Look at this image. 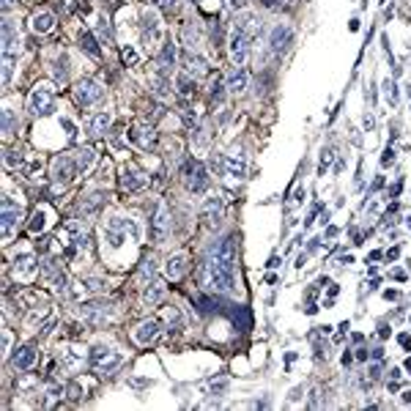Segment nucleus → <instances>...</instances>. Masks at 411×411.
<instances>
[{"mask_svg":"<svg viewBox=\"0 0 411 411\" xmlns=\"http://www.w3.org/2000/svg\"><path fill=\"white\" fill-rule=\"evenodd\" d=\"M209 261H220V263H233L236 266V236L228 233V236L217 239L209 247Z\"/></svg>","mask_w":411,"mask_h":411,"instance_id":"nucleus-4","label":"nucleus"},{"mask_svg":"<svg viewBox=\"0 0 411 411\" xmlns=\"http://www.w3.org/2000/svg\"><path fill=\"white\" fill-rule=\"evenodd\" d=\"M102 291H104V280L99 277H88L82 283V293H102Z\"/></svg>","mask_w":411,"mask_h":411,"instance_id":"nucleus-36","label":"nucleus"},{"mask_svg":"<svg viewBox=\"0 0 411 411\" xmlns=\"http://www.w3.org/2000/svg\"><path fill=\"white\" fill-rule=\"evenodd\" d=\"M400 375H403L400 367H392V370H389V378H392V381H400Z\"/></svg>","mask_w":411,"mask_h":411,"instance_id":"nucleus-52","label":"nucleus"},{"mask_svg":"<svg viewBox=\"0 0 411 411\" xmlns=\"http://www.w3.org/2000/svg\"><path fill=\"white\" fill-rule=\"evenodd\" d=\"M186 186H189L195 195H200V192L209 189V170H206L200 162L186 164Z\"/></svg>","mask_w":411,"mask_h":411,"instance_id":"nucleus-10","label":"nucleus"},{"mask_svg":"<svg viewBox=\"0 0 411 411\" xmlns=\"http://www.w3.org/2000/svg\"><path fill=\"white\" fill-rule=\"evenodd\" d=\"M340 263H354V255H340Z\"/></svg>","mask_w":411,"mask_h":411,"instance_id":"nucleus-58","label":"nucleus"},{"mask_svg":"<svg viewBox=\"0 0 411 411\" xmlns=\"http://www.w3.org/2000/svg\"><path fill=\"white\" fill-rule=\"evenodd\" d=\"M236 31H242L244 36H250V39H255L258 33H261V28H263V20L258 14H252V11H244V14H239L236 17Z\"/></svg>","mask_w":411,"mask_h":411,"instance_id":"nucleus-17","label":"nucleus"},{"mask_svg":"<svg viewBox=\"0 0 411 411\" xmlns=\"http://www.w3.org/2000/svg\"><path fill=\"white\" fill-rule=\"evenodd\" d=\"M225 173L231 175V178H244L247 175V159H244V154H228L225 156Z\"/></svg>","mask_w":411,"mask_h":411,"instance_id":"nucleus-23","label":"nucleus"},{"mask_svg":"<svg viewBox=\"0 0 411 411\" xmlns=\"http://www.w3.org/2000/svg\"><path fill=\"white\" fill-rule=\"evenodd\" d=\"M102 96H104V88L99 85L96 80H80L77 82V88H74V99H77V104L80 107H93L96 102H102Z\"/></svg>","mask_w":411,"mask_h":411,"instance_id":"nucleus-5","label":"nucleus"},{"mask_svg":"<svg viewBox=\"0 0 411 411\" xmlns=\"http://www.w3.org/2000/svg\"><path fill=\"white\" fill-rule=\"evenodd\" d=\"M96 31H99V39H102L104 44H110V41H113V33H110V20H107V17H99Z\"/></svg>","mask_w":411,"mask_h":411,"instance_id":"nucleus-37","label":"nucleus"},{"mask_svg":"<svg viewBox=\"0 0 411 411\" xmlns=\"http://www.w3.org/2000/svg\"><path fill=\"white\" fill-rule=\"evenodd\" d=\"M378 378H381V367L373 365V367H370V381H378Z\"/></svg>","mask_w":411,"mask_h":411,"instance_id":"nucleus-51","label":"nucleus"},{"mask_svg":"<svg viewBox=\"0 0 411 411\" xmlns=\"http://www.w3.org/2000/svg\"><path fill=\"white\" fill-rule=\"evenodd\" d=\"M145 184H148V178H145L143 173H123L121 175V186H123V189H129V192L143 189Z\"/></svg>","mask_w":411,"mask_h":411,"instance_id":"nucleus-31","label":"nucleus"},{"mask_svg":"<svg viewBox=\"0 0 411 411\" xmlns=\"http://www.w3.org/2000/svg\"><path fill=\"white\" fill-rule=\"evenodd\" d=\"M123 356L118 351H113L110 345H93L91 351V365L96 370H102V373H113L115 367H121Z\"/></svg>","mask_w":411,"mask_h":411,"instance_id":"nucleus-3","label":"nucleus"},{"mask_svg":"<svg viewBox=\"0 0 411 411\" xmlns=\"http://www.w3.org/2000/svg\"><path fill=\"white\" fill-rule=\"evenodd\" d=\"M0 225H3V239L9 242L11 236L17 233V225H20V220H22V206L20 203H14L9 195L3 197V214H0Z\"/></svg>","mask_w":411,"mask_h":411,"instance_id":"nucleus-6","label":"nucleus"},{"mask_svg":"<svg viewBox=\"0 0 411 411\" xmlns=\"http://www.w3.org/2000/svg\"><path fill=\"white\" fill-rule=\"evenodd\" d=\"M263 6H266V9H280L283 0H263Z\"/></svg>","mask_w":411,"mask_h":411,"instance_id":"nucleus-53","label":"nucleus"},{"mask_svg":"<svg viewBox=\"0 0 411 411\" xmlns=\"http://www.w3.org/2000/svg\"><path fill=\"white\" fill-rule=\"evenodd\" d=\"M329 159H332V151H324V156H321V173H324V170H326Z\"/></svg>","mask_w":411,"mask_h":411,"instance_id":"nucleus-50","label":"nucleus"},{"mask_svg":"<svg viewBox=\"0 0 411 411\" xmlns=\"http://www.w3.org/2000/svg\"><path fill=\"white\" fill-rule=\"evenodd\" d=\"M36 345H22L20 351L14 354V367L17 370H31L33 362H36Z\"/></svg>","mask_w":411,"mask_h":411,"instance_id":"nucleus-24","label":"nucleus"},{"mask_svg":"<svg viewBox=\"0 0 411 411\" xmlns=\"http://www.w3.org/2000/svg\"><path fill=\"white\" fill-rule=\"evenodd\" d=\"M293 41V31L288 25H274L272 33H269V47H272V52H285L288 44Z\"/></svg>","mask_w":411,"mask_h":411,"instance_id":"nucleus-18","label":"nucleus"},{"mask_svg":"<svg viewBox=\"0 0 411 411\" xmlns=\"http://www.w3.org/2000/svg\"><path fill=\"white\" fill-rule=\"evenodd\" d=\"M403 403H411V389L403 392Z\"/></svg>","mask_w":411,"mask_h":411,"instance_id":"nucleus-60","label":"nucleus"},{"mask_svg":"<svg viewBox=\"0 0 411 411\" xmlns=\"http://www.w3.org/2000/svg\"><path fill=\"white\" fill-rule=\"evenodd\" d=\"M175 88H178L181 96H189V93H195V77H189L186 72H181L178 77H175Z\"/></svg>","mask_w":411,"mask_h":411,"instance_id":"nucleus-34","label":"nucleus"},{"mask_svg":"<svg viewBox=\"0 0 411 411\" xmlns=\"http://www.w3.org/2000/svg\"><path fill=\"white\" fill-rule=\"evenodd\" d=\"M159 321H140L137 326H134V343L137 345H148V343H154L156 340V334H159Z\"/></svg>","mask_w":411,"mask_h":411,"instance_id":"nucleus-19","label":"nucleus"},{"mask_svg":"<svg viewBox=\"0 0 411 411\" xmlns=\"http://www.w3.org/2000/svg\"><path fill=\"white\" fill-rule=\"evenodd\" d=\"M250 36H244L242 31H236L233 28V33H231V61L236 63V66H244L247 63V58H250Z\"/></svg>","mask_w":411,"mask_h":411,"instance_id":"nucleus-11","label":"nucleus"},{"mask_svg":"<svg viewBox=\"0 0 411 411\" xmlns=\"http://www.w3.org/2000/svg\"><path fill=\"white\" fill-rule=\"evenodd\" d=\"M392 162H395V151L386 148V151H384V156H381V164H384V167H389Z\"/></svg>","mask_w":411,"mask_h":411,"instance_id":"nucleus-47","label":"nucleus"},{"mask_svg":"<svg viewBox=\"0 0 411 411\" xmlns=\"http://www.w3.org/2000/svg\"><path fill=\"white\" fill-rule=\"evenodd\" d=\"M140 25H143V41H145V47L156 44V41L162 39V28H159V17H156V11L145 9L143 14H140Z\"/></svg>","mask_w":411,"mask_h":411,"instance_id":"nucleus-12","label":"nucleus"},{"mask_svg":"<svg viewBox=\"0 0 411 411\" xmlns=\"http://www.w3.org/2000/svg\"><path fill=\"white\" fill-rule=\"evenodd\" d=\"M11 272H14V280H17V283H31V280L39 274V261L31 255V252H25V255L14 258V266H11Z\"/></svg>","mask_w":411,"mask_h":411,"instance_id":"nucleus-7","label":"nucleus"},{"mask_svg":"<svg viewBox=\"0 0 411 411\" xmlns=\"http://www.w3.org/2000/svg\"><path fill=\"white\" fill-rule=\"evenodd\" d=\"M247 69L244 66H233L231 72H228V77H225V88L231 93H244L247 91Z\"/></svg>","mask_w":411,"mask_h":411,"instance_id":"nucleus-21","label":"nucleus"},{"mask_svg":"<svg viewBox=\"0 0 411 411\" xmlns=\"http://www.w3.org/2000/svg\"><path fill=\"white\" fill-rule=\"evenodd\" d=\"M197 41H200V33H197V28H195V25H186V28H184V44L189 47V50H195Z\"/></svg>","mask_w":411,"mask_h":411,"instance_id":"nucleus-38","label":"nucleus"},{"mask_svg":"<svg viewBox=\"0 0 411 411\" xmlns=\"http://www.w3.org/2000/svg\"><path fill=\"white\" fill-rule=\"evenodd\" d=\"M28 110H31L36 118H44V115H52V110H55V93H52V88L47 85V82H41L31 91V96H28Z\"/></svg>","mask_w":411,"mask_h":411,"instance_id":"nucleus-2","label":"nucleus"},{"mask_svg":"<svg viewBox=\"0 0 411 411\" xmlns=\"http://www.w3.org/2000/svg\"><path fill=\"white\" fill-rule=\"evenodd\" d=\"M164 299V285L159 283V280H151L148 285H145V291H143V302L148 304V307H156Z\"/></svg>","mask_w":411,"mask_h":411,"instance_id":"nucleus-25","label":"nucleus"},{"mask_svg":"<svg viewBox=\"0 0 411 411\" xmlns=\"http://www.w3.org/2000/svg\"><path fill=\"white\" fill-rule=\"evenodd\" d=\"M184 72L189 74V77H195V80H200L209 74V61H206L203 55H197L195 50H189L184 55Z\"/></svg>","mask_w":411,"mask_h":411,"instance_id":"nucleus-16","label":"nucleus"},{"mask_svg":"<svg viewBox=\"0 0 411 411\" xmlns=\"http://www.w3.org/2000/svg\"><path fill=\"white\" fill-rule=\"evenodd\" d=\"M310 406H313V408H318V406H321V400H318V392H310Z\"/></svg>","mask_w":411,"mask_h":411,"instance_id":"nucleus-54","label":"nucleus"},{"mask_svg":"<svg viewBox=\"0 0 411 411\" xmlns=\"http://www.w3.org/2000/svg\"><path fill=\"white\" fill-rule=\"evenodd\" d=\"M11 6H14V0H3V11H11Z\"/></svg>","mask_w":411,"mask_h":411,"instance_id":"nucleus-59","label":"nucleus"},{"mask_svg":"<svg viewBox=\"0 0 411 411\" xmlns=\"http://www.w3.org/2000/svg\"><path fill=\"white\" fill-rule=\"evenodd\" d=\"M104 200H107V195H104V192H91V195H85L80 200V206H77L80 217H82V220H88V217L99 214V209L104 206Z\"/></svg>","mask_w":411,"mask_h":411,"instance_id":"nucleus-20","label":"nucleus"},{"mask_svg":"<svg viewBox=\"0 0 411 411\" xmlns=\"http://www.w3.org/2000/svg\"><path fill=\"white\" fill-rule=\"evenodd\" d=\"M225 389H228V378H220L211 384V392H214V395H220V392H225Z\"/></svg>","mask_w":411,"mask_h":411,"instance_id":"nucleus-46","label":"nucleus"},{"mask_svg":"<svg viewBox=\"0 0 411 411\" xmlns=\"http://www.w3.org/2000/svg\"><path fill=\"white\" fill-rule=\"evenodd\" d=\"M31 25H33L36 33H50L52 28H55V17H52L50 11H41V14H33Z\"/></svg>","mask_w":411,"mask_h":411,"instance_id":"nucleus-29","label":"nucleus"},{"mask_svg":"<svg viewBox=\"0 0 411 411\" xmlns=\"http://www.w3.org/2000/svg\"><path fill=\"white\" fill-rule=\"evenodd\" d=\"M110 123H113V115L110 113H96L91 121H88V132H91L93 137H102V134L110 129Z\"/></svg>","mask_w":411,"mask_h":411,"instance_id":"nucleus-26","label":"nucleus"},{"mask_svg":"<svg viewBox=\"0 0 411 411\" xmlns=\"http://www.w3.org/2000/svg\"><path fill=\"white\" fill-rule=\"evenodd\" d=\"M77 41H80V50H85L91 58L102 55V47H99V41H96V36H93L91 31H82L80 36H77Z\"/></svg>","mask_w":411,"mask_h":411,"instance_id":"nucleus-28","label":"nucleus"},{"mask_svg":"<svg viewBox=\"0 0 411 411\" xmlns=\"http://www.w3.org/2000/svg\"><path fill=\"white\" fill-rule=\"evenodd\" d=\"M52 74H55L58 82H66L69 80V58L66 55H61V58H55V61H52Z\"/></svg>","mask_w":411,"mask_h":411,"instance_id":"nucleus-33","label":"nucleus"},{"mask_svg":"<svg viewBox=\"0 0 411 411\" xmlns=\"http://www.w3.org/2000/svg\"><path fill=\"white\" fill-rule=\"evenodd\" d=\"M206 272V285L214 293H233L236 291V266L233 263H220V261H209L203 263Z\"/></svg>","mask_w":411,"mask_h":411,"instance_id":"nucleus-1","label":"nucleus"},{"mask_svg":"<svg viewBox=\"0 0 411 411\" xmlns=\"http://www.w3.org/2000/svg\"><path fill=\"white\" fill-rule=\"evenodd\" d=\"M47 222H50V209L47 206H39L36 211H33V217H31V222H28V228H31L33 233H41L47 228Z\"/></svg>","mask_w":411,"mask_h":411,"instance_id":"nucleus-30","label":"nucleus"},{"mask_svg":"<svg viewBox=\"0 0 411 411\" xmlns=\"http://www.w3.org/2000/svg\"><path fill=\"white\" fill-rule=\"evenodd\" d=\"M356 359L365 362V359H367V348H359V351H356Z\"/></svg>","mask_w":411,"mask_h":411,"instance_id":"nucleus-57","label":"nucleus"},{"mask_svg":"<svg viewBox=\"0 0 411 411\" xmlns=\"http://www.w3.org/2000/svg\"><path fill=\"white\" fill-rule=\"evenodd\" d=\"M186 269H189V258L186 255H173L167 263H164V274H167V280H181L186 274Z\"/></svg>","mask_w":411,"mask_h":411,"instance_id":"nucleus-22","label":"nucleus"},{"mask_svg":"<svg viewBox=\"0 0 411 411\" xmlns=\"http://www.w3.org/2000/svg\"><path fill=\"white\" fill-rule=\"evenodd\" d=\"M0 118H3V134H6V137L17 132V126H20V121L14 118V110H11V107H3V113H0Z\"/></svg>","mask_w":411,"mask_h":411,"instance_id":"nucleus-35","label":"nucleus"},{"mask_svg":"<svg viewBox=\"0 0 411 411\" xmlns=\"http://www.w3.org/2000/svg\"><path fill=\"white\" fill-rule=\"evenodd\" d=\"M397 255H400V250H397V247H392V250L389 252H386V258H389V261H395V258Z\"/></svg>","mask_w":411,"mask_h":411,"instance_id":"nucleus-56","label":"nucleus"},{"mask_svg":"<svg viewBox=\"0 0 411 411\" xmlns=\"http://www.w3.org/2000/svg\"><path fill=\"white\" fill-rule=\"evenodd\" d=\"M156 6H159L162 11H175V6H178V0H154Z\"/></svg>","mask_w":411,"mask_h":411,"instance_id":"nucleus-45","label":"nucleus"},{"mask_svg":"<svg viewBox=\"0 0 411 411\" xmlns=\"http://www.w3.org/2000/svg\"><path fill=\"white\" fill-rule=\"evenodd\" d=\"M173 63H175V44H173V39H164L162 50H159V69H162V74L167 72V69H173Z\"/></svg>","mask_w":411,"mask_h":411,"instance_id":"nucleus-27","label":"nucleus"},{"mask_svg":"<svg viewBox=\"0 0 411 411\" xmlns=\"http://www.w3.org/2000/svg\"><path fill=\"white\" fill-rule=\"evenodd\" d=\"M82 318L85 321H91L93 326H102V324H107L110 318H113V313H110V307L107 304H96V302H91V304H82Z\"/></svg>","mask_w":411,"mask_h":411,"instance_id":"nucleus-15","label":"nucleus"},{"mask_svg":"<svg viewBox=\"0 0 411 411\" xmlns=\"http://www.w3.org/2000/svg\"><path fill=\"white\" fill-rule=\"evenodd\" d=\"M121 58H123V63H126V66H137L140 52L134 50V47H123V50H121Z\"/></svg>","mask_w":411,"mask_h":411,"instance_id":"nucleus-39","label":"nucleus"},{"mask_svg":"<svg viewBox=\"0 0 411 411\" xmlns=\"http://www.w3.org/2000/svg\"><path fill=\"white\" fill-rule=\"evenodd\" d=\"M74 162H77V170L88 173V170L93 167V162H96V151H93V148H77V156H74Z\"/></svg>","mask_w":411,"mask_h":411,"instance_id":"nucleus-32","label":"nucleus"},{"mask_svg":"<svg viewBox=\"0 0 411 411\" xmlns=\"http://www.w3.org/2000/svg\"><path fill=\"white\" fill-rule=\"evenodd\" d=\"M151 91L156 93V96H167V82H164L162 74H156V77H151Z\"/></svg>","mask_w":411,"mask_h":411,"instance_id":"nucleus-41","label":"nucleus"},{"mask_svg":"<svg viewBox=\"0 0 411 411\" xmlns=\"http://www.w3.org/2000/svg\"><path fill=\"white\" fill-rule=\"evenodd\" d=\"M61 123H63V129H66V134H69V137H74V134H77V132H74V123L69 121V118H61Z\"/></svg>","mask_w":411,"mask_h":411,"instance_id":"nucleus-48","label":"nucleus"},{"mask_svg":"<svg viewBox=\"0 0 411 411\" xmlns=\"http://www.w3.org/2000/svg\"><path fill=\"white\" fill-rule=\"evenodd\" d=\"M129 137H132V143L137 145V148H143V151H151L154 143H156V132L151 126H145V123H134L132 132H129Z\"/></svg>","mask_w":411,"mask_h":411,"instance_id":"nucleus-14","label":"nucleus"},{"mask_svg":"<svg viewBox=\"0 0 411 411\" xmlns=\"http://www.w3.org/2000/svg\"><path fill=\"white\" fill-rule=\"evenodd\" d=\"M22 164V156L17 151H6V167H20Z\"/></svg>","mask_w":411,"mask_h":411,"instance_id":"nucleus-42","label":"nucleus"},{"mask_svg":"<svg viewBox=\"0 0 411 411\" xmlns=\"http://www.w3.org/2000/svg\"><path fill=\"white\" fill-rule=\"evenodd\" d=\"M384 96L389 99V102H395V99H397V91H395V82H392V80H384Z\"/></svg>","mask_w":411,"mask_h":411,"instance_id":"nucleus-43","label":"nucleus"},{"mask_svg":"<svg viewBox=\"0 0 411 411\" xmlns=\"http://www.w3.org/2000/svg\"><path fill=\"white\" fill-rule=\"evenodd\" d=\"M151 236H154V242H164L170 236V209L164 203L156 206L154 217H151Z\"/></svg>","mask_w":411,"mask_h":411,"instance_id":"nucleus-9","label":"nucleus"},{"mask_svg":"<svg viewBox=\"0 0 411 411\" xmlns=\"http://www.w3.org/2000/svg\"><path fill=\"white\" fill-rule=\"evenodd\" d=\"M400 345H403V348H411V337H408V334H400Z\"/></svg>","mask_w":411,"mask_h":411,"instance_id":"nucleus-55","label":"nucleus"},{"mask_svg":"<svg viewBox=\"0 0 411 411\" xmlns=\"http://www.w3.org/2000/svg\"><path fill=\"white\" fill-rule=\"evenodd\" d=\"M74 170H77V162L69 159V156H55L52 159V167H50V175L55 181V186H66L72 181Z\"/></svg>","mask_w":411,"mask_h":411,"instance_id":"nucleus-8","label":"nucleus"},{"mask_svg":"<svg viewBox=\"0 0 411 411\" xmlns=\"http://www.w3.org/2000/svg\"><path fill=\"white\" fill-rule=\"evenodd\" d=\"M222 214H225V203H222V197H217V195L206 197V203H203V209H200V220L206 222V225H209V228L220 225Z\"/></svg>","mask_w":411,"mask_h":411,"instance_id":"nucleus-13","label":"nucleus"},{"mask_svg":"<svg viewBox=\"0 0 411 411\" xmlns=\"http://www.w3.org/2000/svg\"><path fill=\"white\" fill-rule=\"evenodd\" d=\"M154 274H156V263L154 261H143V266H140V280H143V283L148 280V283H151Z\"/></svg>","mask_w":411,"mask_h":411,"instance_id":"nucleus-40","label":"nucleus"},{"mask_svg":"<svg viewBox=\"0 0 411 411\" xmlns=\"http://www.w3.org/2000/svg\"><path fill=\"white\" fill-rule=\"evenodd\" d=\"M9 351H11V334L3 332V354H9Z\"/></svg>","mask_w":411,"mask_h":411,"instance_id":"nucleus-49","label":"nucleus"},{"mask_svg":"<svg viewBox=\"0 0 411 411\" xmlns=\"http://www.w3.org/2000/svg\"><path fill=\"white\" fill-rule=\"evenodd\" d=\"M211 99H214V102H222V99H225V85H222V82H214V88H211Z\"/></svg>","mask_w":411,"mask_h":411,"instance_id":"nucleus-44","label":"nucleus"}]
</instances>
